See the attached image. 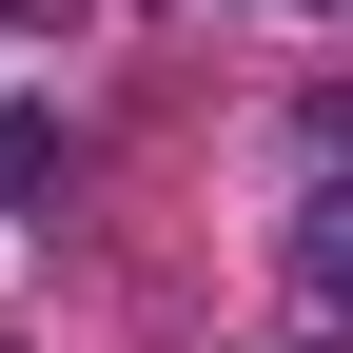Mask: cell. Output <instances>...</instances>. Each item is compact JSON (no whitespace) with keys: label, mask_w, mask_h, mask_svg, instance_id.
Returning <instances> with one entry per match:
<instances>
[{"label":"cell","mask_w":353,"mask_h":353,"mask_svg":"<svg viewBox=\"0 0 353 353\" xmlns=\"http://www.w3.org/2000/svg\"><path fill=\"white\" fill-rule=\"evenodd\" d=\"M59 176H79V138L39 99H0V216H59Z\"/></svg>","instance_id":"obj_1"}]
</instances>
